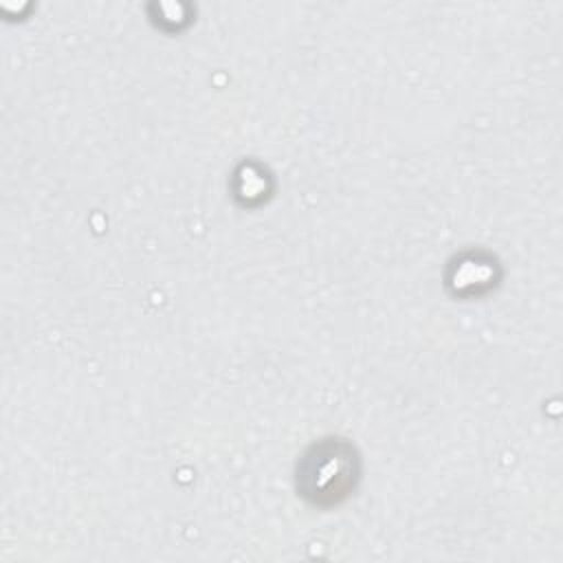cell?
<instances>
[{
	"label": "cell",
	"mask_w": 563,
	"mask_h": 563,
	"mask_svg": "<svg viewBox=\"0 0 563 563\" xmlns=\"http://www.w3.org/2000/svg\"><path fill=\"white\" fill-rule=\"evenodd\" d=\"M361 477V457L345 438H321L299 457L295 468V488L301 499L317 508L343 504Z\"/></svg>",
	"instance_id": "cell-1"
},
{
	"label": "cell",
	"mask_w": 563,
	"mask_h": 563,
	"mask_svg": "<svg viewBox=\"0 0 563 563\" xmlns=\"http://www.w3.org/2000/svg\"><path fill=\"white\" fill-rule=\"evenodd\" d=\"M497 260L486 251H464L449 262L446 288L455 297H479L499 284Z\"/></svg>",
	"instance_id": "cell-2"
},
{
	"label": "cell",
	"mask_w": 563,
	"mask_h": 563,
	"mask_svg": "<svg viewBox=\"0 0 563 563\" xmlns=\"http://www.w3.org/2000/svg\"><path fill=\"white\" fill-rule=\"evenodd\" d=\"M233 196L240 205L253 207L271 196V176L257 163H242L233 174Z\"/></svg>",
	"instance_id": "cell-3"
}]
</instances>
